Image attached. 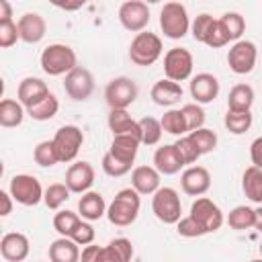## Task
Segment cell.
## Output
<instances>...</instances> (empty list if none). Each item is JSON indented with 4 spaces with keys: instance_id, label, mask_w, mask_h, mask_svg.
<instances>
[{
    "instance_id": "1",
    "label": "cell",
    "mask_w": 262,
    "mask_h": 262,
    "mask_svg": "<svg viewBox=\"0 0 262 262\" xmlns=\"http://www.w3.org/2000/svg\"><path fill=\"white\" fill-rule=\"evenodd\" d=\"M139 207H141L139 192H137L133 186L121 188V190L115 194L113 203L108 205L106 217H108V221H111L113 225H117V227H127V225H131V223L137 219Z\"/></svg>"
},
{
    "instance_id": "2",
    "label": "cell",
    "mask_w": 262,
    "mask_h": 262,
    "mask_svg": "<svg viewBox=\"0 0 262 262\" xmlns=\"http://www.w3.org/2000/svg\"><path fill=\"white\" fill-rule=\"evenodd\" d=\"M41 68L49 76H68L72 70L78 68L76 51L63 43H51L41 53Z\"/></svg>"
},
{
    "instance_id": "3",
    "label": "cell",
    "mask_w": 262,
    "mask_h": 262,
    "mask_svg": "<svg viewBox=\"0 0 262 262\" xmlns=\"http://www.w3.org/2000/svg\"><path fill=\"white\" fill-rule=\"evenodd\" d=\"M162 49H164L162 39L156 33L141 31L133 37V41L129 45V59L135 66H151L160 59Z\"/></svg>"
},
{
    "instance_id": "4",
    "label": "cell",
    "mask_w": 262,
    "mask_h": 262,
    "mask_svg": "<svg viewBox=\"0 0 262 262\" xmlns=\"http://www.w3.org/2000/svg\"><path fill=\"white\" fill-rule=\"evenodd\" d=\"M151 211L154 215L166 223V225H176L182 217V203H180V196L178 192L172 188V186H160L154 196H151Z\"/></svg>"
},
{
    "instance_id": "5",
    "label": "cell",
    "mask_w": 262,
    "mask_h": 262,
    "mask_svg": "<svg viewBox=\"0 0 262 262\" xmlns=\"http://www.w3.org/2000/svg\"><path fill=\"white\" fill-rule=\"evenodd\" d=\"M160 29L168 39H182L188 29V12L180 2H166L160 10Z\"/></svg>"
},
{
    "instance_id": "6",
    "label": "cell",
    "mask_w": 262,
    "mask_h": 262,
    "mask_svg": "<svg viewBox=\"0 0 262 262\" xmlns=\"http://www.w3.org/2000/svg\"><path fill=\"white\" fill-rule=\"evenodd\" d=\"M137 94H139L137 84L127 76L113 78L104 88V100L111 106V111H115V108H125L127 111V106H131L135 102Z\"/></svg>"
},
{
    "instance_id": "7",
    "label": "cell",
    "mask_w": 262,
    "mask_h": 262,
    "mask_svg": "<svg viewBox=\"0 0 262 262\" xmlns=\"http://www.w3.org/2000/svg\"><path fill=\"white\" fill-rule=\"evenodd\" d=\"M8 192L16 203L25 207H35L39 201H43V194H45V190L41 188V182L31 174H14L10 178Z\"/></svg>"
},
{
    "instance_id": "8",
    "label": "cell",
    "mask_w": 262,
    "mask_h": 262,
    "mask_svg": "<svg viewBox=\"0 0 262 262\" xmlns=\"http://www.w3.org/2000/svg\"><path fill=\"white\" fill-rule=\"evenodd\" d=\"M51 141H53V147L57 151L59 162L68 164V162L76 160V156H78V151H80V147L84 143V133L76 125H63V127H59L55 131Z\"/></svg>"
},
{
    "instance_id": "9",
    "label": "cell",
    "mask_w": 262,
    "mask_h": 262,
    "mask_svg": "<svg viewBox=\"0 0 262 262\" xmlns=\"http://www.w3.org/2000/svg\"><path fill=\"white\" fill-rule=\"evenodd\" d=\"M256 59H258V49L252 41H246V39H239L235 41L229 51H227V66L233 74H250L256 66Z\"/></svg>"
},
{
    "instance_id": "10",
    "label": "cell",
    "mask_w": 262,
    "mask_h": 262,
    "mask_svg": "<svg viewBox=\"0 0 262 262\" xmlns=\"http://www.w3.org/2000/svg\"><path fill=\"white\" fill-rule=\"evenodd\" d=\"M192 66H194L192 53L184 47H172L164 55V72H166V78L172 82L188 80L192 74Z\"/></svg>"
},
{
    "instance_id": "11",
    "label": "cell",
    "mask_w": 262,
    "mask_h": 262,
    "mask_svg": "<svg viewBox=\"0 0 262 262\" xmlns=\"http://www.w3.org/2000/svg\"><path fill=\"white\" fill-rule=\"evenodd\" d=\"M190 217L205 229V233L217 231V229L223 225V221H225L223 211H221L211 199H207V196H201V199H196V201L192 203V207H190Z\"/></svg>"
},
{
    "instance_id": "12",
    "label": "cell",
    "mask_w": 262,
    "mask_h": 262,
    "mask_svg": "<svg viewBox=\"0 0 262 262\" xmlns=\"http://www.w3.org/2000/svg\"><path fill=\"white\" fill-rule=\"evenodd\" d=\"M119 20L123 29L131 33H141L149 23V8L141 0H127L119 6Z\"/></svg>"
},
{
    "instance_id": "13",
    "label": "cell",
    "mask_w": 262,
    "mask_h": 262,
    "mask_svg": "<svg viewBox=\"0 0 262 262\" xmlns=\"http://www.w3.org/2000/svg\"><path fill=\"white\" fill-rule=\"evenodd\" d=\"M63 90H66V94H68L72 100H78V102L88 100L90 94L94 92V76L90 74V70L78 66L76 70H72V72L66 76V80H63Z\"/></svg>"
},
{
    "instance_id": "14",
    "label": "cell",
    "mask_w": 262,
    "mask_h": 262,
    "mask_svg": "<svg viewBox=\"0 0 262 262\" xmlns=\"http://www.w3.org/2000/svg\"><path fill=\"white\" fill-rule=\"evenodd\" d=\"M180 186L190 196H201L211 188V174L205 166H188L180 176Z\"/></svg>"
},
{
    "instance_id": "15",
    "label": "cell",
    "mask_w": 262,
    "mask_h": 262,
    "mask_svg": "<svg viewBox=\"0 0 262 262\" xmlns=\"http://www.w3.org/2000/svg\"><path fill=\"white\" fill-rule=\"evenodd\" d=\"M94 184V168L88 162H76L68 168L66 172V186L76 192V194H84L90 190V186Z\"/></svg>"
},
{
    "instance_id": "16",
    "label": "cell",
    "mask_w": 262,
    "mask_h": 262,
    "mask_svg": "<svg viewBox=\"0 0 262 262\" xmlns=\"http://www.w3.org/2000/svg\"><path fill=\"white\" fill-rule=\"evenodd\" d=\"M29 250H31L29 237L20 231L4 233L0 239V254L8 262H23L29 256Z\"/></svg>"
},
{
    "instance_id": "17",
    "label": "cell",
    "mask_w": 262,
    "mask_h": 262,
    "mask_svg": "<svg viewBox=\"0 0 262 262\" xmlns=\"http://www.w3.org/2000/svg\"><path fill=\"white\" fill-rule=\"evenodd\" d=\"M219 94V80L213 74L201 72L190 80V96L196 104H209Z\"/></svg>"
},
{
    "instance_id": "18",
    "label": "cell",
    "mask_w": 262,
    "mask_h": 262,
    "mask_svg": "<svg viewBox=\"0 0 262 262\" xmlns=\"http://www.w3.org/2000/svg\"><path fill=\"white\" fill-rule=\"evenodd\" d=\"M49 94H51V92H49L47 84H45L41 78H33V76L20 80V84H18V88H16L18 102H20L25 108L35 106L37 102H41V100H43L45 96H49Z\"/></svg>"
},
{
    "instance_id": "19",
    "label": "cell",
    "mask_w": 262,
    "mask_h": 262,
    "mask_svg": "<svg viewBox=\"0 0 262 262\" xmlns=\"http://www.w3.org/2000/svg\"><path fill=\"white\" fill-rule=\"evenodd\" d=\"M18 35H20V41L25 43H39L43 37H45V31H47V23L45 18L39 14V12H25L20 18H18Z\"/></svg>"
},
{
    "instance_id": "20",
    "label": "cell",
    "mask_w": 262,
    "mask_h": 262,
    "mask_svg": "<svg viewBox=\"0 0 262 262\" xmlns=\"http://www.w3.org/2000/svg\"><path fill=\"white\" fill-rule=\"evenodd\" d=\"M108 129L113 131V137L115 135H133L141 141V129H139V121H135L125 108H115L108 113Z\"/></svg>"
},
{
    "instance_id": "21",
    "label": "cell",
    "mask_w": 262,
    "mask_h": 262,
    "mask_svg": "<svg viewBox=\"0 0 262 262\" xmlns=\"http://www.w3.org/2000/svg\"><path fill=\"white\" fill-rule=\"evenodd\" d=\"M154 168L164 174V176H172L176 172H180V168H184V162L180 160L174 143L172 145H162L156 149L154 154Z\"/></svg>"
},
{
    "instance_id": "22",
    "label": "cell",
    "mask_w": 262,
    "mask_h": 262,
    "mask_svg": "<svg viewBox=\"0 0 262 262\" xmlns=\"http://www.w3.org/2000/svg\"><path fill=\"white\" fill-rule=\"evenodd\" d=\"M149 94H151V100L158 106H172V104H176L182 98V86L178 82H172L168 78H162V80H158L151 86V92Z\"/></svg>"
},
{
    "instance_id": "23",
    "label": "cell",
    "mask_w": 262,
    "mask_h": 262,
    "mask_svg": "<svg viewBox=\"0 0 262 262\" xmlns=\"http://www.w3.org/2000/svg\"><path fill=\"white\" fill-rule=\"evenodd\" d=\"M131 186L139 194H154L160 188V172L154 166H137L131 172Z\"/></svg>"
},
{
    "instance_id": "24",
    "label": "cell",
    "mask_w": 262,
    "mask_h": 262,
    "mask_svg": "<svg viewBox=\"0 0 262 262\" xmlns=\"http://www.w3.org/2000/svg\"><path fill=\"white\" fill-rule=\"evenodd\" d=\"M78 215L86 221H98L102 215H106V203L100 192L88 190L78 201Z\"/></svg>"
},
{
    "instance_id": "25",
    "label": "cell",
    "mask_w": 262,
    "mask_h": 262,
    "mask_svg": "<svg viewBox=\"0 0 262 262\" xmlns=\"http://www.w3.org/2000/svg\"><path fill=\"white\" fill-rule=\"evenodd\" d=\"M139 143L141 141L137 137H133V135H115L113 141H111L108 154L115 156L117 160L133 166V162L137 158V151H139Z\"/></svg>"
},
{
    "instance_id": "26",
    "label": "cell",
    "mask_w": 262,
    "mask_h": 262,
    "mask_svg": "<svg viewBox=\"0 0 262 262\" xmlns=\"http://www.w3.org/2000/svg\"><path fill=\"white\" fill-rule=\"evenodd\" d=\"M51 262H80V248L70 237H57L49 246Z\"/></svg>"
},
{
    "instance_id": "27",
    "label": "cell",
    "mask_w": 262,
    "mask_h": 262,
    "mask_svg": "<svg viewBox=\"0 0 262 262\" xmlns=\"http://www.w3.org/2000/svg\"><path fill=\"white\" fill-rule=\"evenodd\" d=\"M254 104V88L250 84H235L227 96V111L250 113Z\"/></svg>"
},
{
    "instance_id": "28",
    "label": "cell",
    "mask_w": 262,
    "mask_h": 262,
    "mask_svg": "<svg viewBox=\"0 0 262 262\" xmlns=\"http://www.w3.org/2000/svg\"><path fill=\"white\" fill-rule=\"evenodd\" d=\"M242 188H244V194L252 203L262 205V170L256 166L246 168L242 176Z\"/></svg>"
},
{
    "instance_id": "29",
    "label": "cell",
    "mask_w": 262,
    "mask_h": 262,
    "mask_svg": "<svg viewBox=\"0 0 262 262\" xmlns=\"http://www.w3.org/2000/svg\"><path fill=\"white\" fill-rule=\"evenodd\" d=\"M25 106L18 102V100H12V98H4L0 102V125L10 129V127H18L25 119Z\"/></svg>"
},
{
    "instance_id": "30",
    "label": "cell",
    "mask_w": 262,
    "mask_h": 262,
    "mask_svg": "<svg viewBox=\"0 0 262 262\" xmlns=\"http://www.w3.org/2000/svg\"><path fill=\"white\" fill-rule=\"evenodd\" d=\"M227 223L231 229H237V231H244V229H250L254 227L256 223V209H250L246 205H237L229 211L227 215Z\"/></svg>"
},
{
    "instance_id": "31",
    "label": "cell",
    "mask_w": 262,
    "mask_h": 262,
    "mask_svg": "<svg viewBox=\"0 0 262 262\" xmlns=\"http://www.w3.org/2000/svg\"><path fill=\"white\" fill-rule=\"evenodd\" d=\"M57 111H59V100H57L55 94H49L41 102H37L35 106L27 108V115L35 121H49L57 115Z\"/></svg>"
},
{
    "instance_id": "32",
    "label": "cell",
    "mask_w": 262,
    "mask_h": 262,
    "mask_svg": "<svg viewBox=\"0 0 262 262\" xmlns=\"http://www.w3.org/2000/svg\"><path fill=\"white\" fill-rule=\"evenodd\" d=\"M160 123H162V129H164L166 133H170V135L182 137L184 133H188V127H186V121H184V115H182L180 108H170V111H166V113L162 115Z\"/></svg>"
},
{
    "instance_id": "33",
    "label": "cell",
    "mask_w": 262,
    "mask_h": 262,
    "mask_svg": "<svg viewBox=\"0 0 262 262\" xmlns=\"http://www.w3.org/2000/svg\"><path fill=\"white\" fill-rule=\"evenodd\" d=\"M82 221V217L74 211H57L53 217V229L61 235V237H70L74 233V229L78 227V223Z\"/></svg>"
},
{
    "instance_id": "34",
    "label": "cell",
    "mask_w": 262,
    "mask_h": 262,
    "mask_svg": "<svg viewBox=\"0 0 262 262\" xmlns=\"http://www.w3.org/2000/svg\"><path fill=\"white\" fill-rule=\"evenodd\" d=\"M70 188L66 186V182H53L45 188V194H43V203L47 205V209H59L68 199H70Z\"/></svg>"
},
{
    "instance_id": "35",
    "label": "cell",
    "mask_w": 262,
    "mask_h": 262,
    "mask_svg": "<svg viewBox=\"0 0 262 262\" xmlns=\"http://www.w3.org/2000/svg\"><path fill=\"white\" fill-rule=\"evenodd\" d=\"M219 23L223 25V29H225L229 41H239V37H242L244 31H246V20H244V16H242L239 12H225V14L219 18Z\"/></svg>"
},
{
    "instance_id": "36",
    "label": "cell",
    "mask_w": 262,
    "mask_h": 262,
    "mask_svg": "<svg viewBox=\"0 0 262 262\" xmlns=\"http://www.w3.org/2000/svg\"><path fill=\"white\" fill-rule=\"evenodd\" d=\"M223 125L227 127L229 133L233 135H242L252 127V113H235V111H227Z\"/></svg>"
},
{
    "instance_id": "37",
    "label": "cell",
    "mask_w": 262,
    "mask_h": 262,
    "mask_svg": "<svg viewBox=\"0 0 262 262\" xmlns=\"http://www.w3.org/2000/svg\"><path fill=\"white\" fill-rule=\"evenodd\" d=\"M139 129H141V143L145 145H156L162 139V123L154 117H143L139 119Z\"/></svg>"
},
{
    "instance_id": "38",
    "label": "cell",
    "mask_w": 262,
    "mask_h": 262,
    "mask_svg": "<svg viewBox=\"0 0 262 262\" xmlns=\"http://www.w3.org/2000/svg\"><path fill=\"white\" fill-rule=\"evenodd\" d=\"M33 160H35L39 166H43V168L55 166V164L59 162V158H57V151H55V147H53V141H51V139L39 141L37 147L33 149Z\"/></svg>"
},
{
    "instance_id": "39",
    "label": "cell",
    "mask_w": 262,
    "mask_h": 262,
    "mask_svg": "<svg viewBox=\"0 0 262 262\" xmlns=\"http://www.w3.org/2000/svg\"><path fill=\"white\" fill-rule=\"evenodd\" d=\"M188 137L194 141V145L199 147L201 156H203V154H209V151H213V149L217 147V133L211 131V129L201 127V129H196V131H190Z\"/></svg>"
},
{
    "instance_id": "40",
    "label": "cell",
    "mask_w": 262,
    "mask_h": 262,
    "mask_svg": "<svg viewBox=\"0 0 262 262\" xmlns=\"http://www.w3.org/2000/svg\"><path fill=\"white\" fill-rule=\"evenodd\" d=\"M174 147H176V151H178L180 160L184 162V166H186V164H194V162L201 158L199 147L194 145V141H192L188 135L178 137V139H176V143H174Z\"/></svg>"
},
{
    "instance_id": "41",
    "label": "cell",
    "mask_w": 262,
    "mask_h": 262,
    "mask_svg": "<svg viewBox=\"0 0 262 262\" xmlns=\"http://www.w3.org/2000/svg\"><path fill=\"white\" fill-rule=\"evenodd\" d=\"M180 111H182V115H184L188 133H190V131H196V129H201V127L205 125V111H203L201 104H196V102H188V104H184Z\"/></svg>"
},
{
    "instance_id": "42",
    "label": "cell",
    "mask_w": 262,
    "mask_h": 262,
    "mask_svg": "<svg viewBox=\"0 0 262 262\" xmlns=\"http://www.w3.org/2000/svg\"><path fill=\"white\" fill-rule=\"evenodd\" d=\"M215 20H217V18H213V16L207 14V12L199 14V16L194 18V23L190 25V29H192V37H194L196 41L205 43L207 37H209V33H211V29H213V25H215Z\"/></svg>"
},
{
    "instance_id": "43",
    "label": "cell",
    "mask_w": 262,
    "mask_h": 262,
    "mask_svg": "<svg viewBox=\"0 0 262 262\" xmlns=\"http://www.w3.org/2000/svg\"><path fill=\"white\" fill-rule=\"evenodd\" d=\"M102 170L104 174L113 176V178H119V176H125L129 170H131V164H125L121 160H117L115 156H111L108 151L102 156Z\"/></svg>"
},
{
    "instance_id": "44",
    "label": "cell",
    "mask_w": 262,
    "mask_h": 262,
    "mask_svg": "<svg viewBox=\"0 0 262 262\" xmlns=\"http://www.w3.org/2000/svg\"><path fill=\"white\" fill-rule=\"evenodd\" d=\"M18 39H20V35H18V25H16L14 20H2V23H0V47H2V49H8V47H12Z\"/></svg>"
},
{
    "instance_id": "45",
    "label": "cell",
    "mask_w": 262,
    "mask_h": 262,
    "mask_svg": "<svg viewBox=\"0 0 262 262\" xmlns=\"http://www.w3.org/2000/svg\"><path fill=\"white\" fill-rule=\"evenodd\" d=\"M176 231L178 235L182 237H199V235H205V229L188 215V217H182L178 223H176Z\"/></svg>"
},
{
    "instance_id": "46",
    "label": "cell",
    "mask_w": 262,
    "mask_h": 262,
    "mask_svg": "<svg viewBox=\"0 0 262 262\" xmlns=\"http://www.w3.org/2000/svg\"><path fill=\"white\" fill-rule=\"evenodd\" d=\"M108 246L113 248V252L119 258V262H131V258H133V244L127 237H115L113 242H108Z\"/></svg>"
},
{
    "instance_id": "47",
    "label": "cell",
    "mask_w": 262,
    "mask_h": 262,
    "mask_svg": "<svg viewBox=\"0 0 262 262\" xmlns=\"http://www.w3.org/2000/svg\"><path fill=\"white\" fill-rule=\"evenodd\" d=\"M70 239H74L78 246H90L94 242V227L86 221H80L78 227L74 229V233L70 235Z\"/></svg>"
},
{
    "instance_id": "48",
    "label": "cell",
    "mask_w": 262,
    "mask_h": 262,
    "mask_svg": "<svg viewBox=\"0 0 262 262\" xmlns=\"http://www.w3.org/2000/svg\"><path fill=\"white\" fill-rule=\"evenodd\" d=\"M227 43H229V37H227V33H225L223 25H221L219 18H217L215 25H213V29H211V33H209V37H207V41H205V45L217 49V47H223V45H227Z\"/></svg>"
},
{
    "instance_id": "49",
    "label": "cell",
    "mask_w": 262,
    "mask_h": 262,
    "mask_svg": "<svg viewBox=\"0 0 262 262\" xmlns=\"http://www.w3.org/2000/svg\"><path fill=\"white\" fill-rule=\"evenodd\" d=\"M250 160H252V166H256V168L262 170V135L256 137L250 143Z\"/></svg>"
},
{
    "instance_id": "50",
    "label": "cell",
    "mask_w": 262,
    "mask_h": 262,
    "mask_svg": "<svg viewBox=\"0 0 262 262\" xmlns=\"http://www.w3.org/2000/svg\"><path fill=\"white\" fill-rule=\"evenodd\" d=\"M100 248L102 246H86L80 254V262H98V256H100Z\"/></svg>"
},
{
    "instance_id": "51",
    "label": "cell",
    "mask_w": 262,
    "mask_h": 262,
    "mask_svg": "<svg viewBox=\"0 0 262 262\" xmlns=\"http://www.w3.org/2000/svg\"><path fill=\"white\" fill-rule=\"evenodd\" d=\"M0 201H2V211H0V215L2 217H6V215H10V211H12V196H10V192H6V190H2L0 192Z\"/></svg>"
},
{
    "instance_id": "52",
    "label": "cell",
    "mask_w": 262,
    "mask_h": 262,
    "mask_svg": "<svg viewBox=\"0 0 262 262\" xmlns=\"http://www.w3.org/2000/svg\"><path fill=\"white\" fill-rule=\"evenodd\" d=\"M2 20H12V6L6 0H0V23Z\"/></svg>"
},
{
    "instance_id": "53",
    "label": "cell",
    "mask_w": 262,
    "mask_h": 262,
    "mask_svg": "<svg viewBox=\"0 0 262 262\" xmlns=\"http://www.w3.org/2000/svg\"><path fill=\"white\" fill-rule=\"evenodd\" d=\"M254 227H256V229L262 233V205L256 209V223H254Z\"/></svg>"
},
{
    "instance_id": "54",
    "label": "cell",
    "mask_w": 262,
    "mask_h": 262,
    "mask_svg": "<svg viewBox=\"0 0 262 262\" xmlns=\"http://www.w3.org/2000/svg\"><path fill=\"white\" fill-rule=\"evenodd\" d=\"M80 6H82V2H76V4H59V8H66V10H76Z\"/></svg>"
},
{
    "instance_id": "55",
    "label": "cell",
    "mask_w": 262,
    "mask_h": 262,
    "mask_svg": "<svg viewBox=\"0 0 262 262\" xmlns=\"http://www.w3.org/2000/svg\"><path fill=\"white\" fill-rule=\"evenodd\" d=\"M250 262H262V258H254V260H250Z\"/></svg>"
},
{
    "instance_id": "56",
    "label": "cell",
    "mask_w": 262,
    "mask_h": 262,
    "mask_svg": "<svg viewBox=\"0 0 262 262\" xmlns=\"http://www.w3.org/2000/svg\"><path fill=\"white\" fill-rule=\"evenodd\" d=\"M260 254H262V244H260Z\"/></svg>"
}]
</instances>
